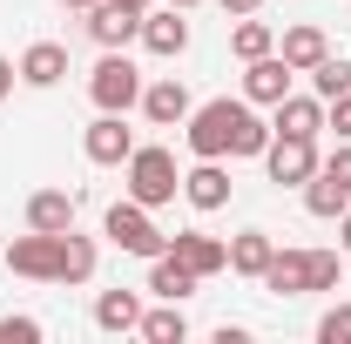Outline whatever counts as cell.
Segmentation results:
<instances>
[{
    "label": "cell",
    "mask_w": 351,
    "mask_h": 344,
    "mask_svg": "<svg viewBox=\"0 0 351 344\" xmlns=\"http://www.w3.org/2000/svg\"><path fill=\"white\" fill-rule=\"evenodd\" d=\"M189 156H203V162H223V156H263L270 149V122H263L250 101H203V108H189Z\"/></svg>",
    "instance_id": "1"
},
{
    "label": "cell",
    "mask_w": 351,
    "mask_h": 344,
    "mask_svg": "<svg viewBox=\"0 0 351 344\" xmlns=\"http://www.w3.org/2000/svg\"><path fill=\"white\" fill-rule=\"evenodd\" d=\"M95 236L82 230H27V236H14L7 243V270L14 277H34V284H88L95 277Z\"/></svg>",
    "instance_id": "2"
},
{
    "label": "cell",
    "mask_w": 351,
    "mask_h": 344,
    "mask_svg": "<svg viewBox=\"0 0 351 344\" xmlns=\"http://www.w3.org/2000/svg\"><path fill=\"white\" fill-rule=\"evenodd\" d=\"M338 270H345V257H338V250H277V257H270V270H263V291H277V297L338 291Z\"/></svg>",
    "instance_id": "3"
},
{
    "label": "cell",
    "mask_w": 351,
    "mask_h": 344,
    "mask_svg": "<svg viewBox=\"0 0 351 344\" xmlns=\"http://www.w3.org/2000/svg\"><path fill=\"white\" fill-rule=\"evenodd\" d=\"M122 169H129V196L142 203V210H162V203L182 196V169H176V156L162 149V142H149V149L135 142V156L122 162Z\"/></svg>",
    "instance_id": "4"
},
{
    "label": "cell",
    "mask_w": 351,
    "mask_h": 344,
    "mask_svg": "<svg viewBox=\"0 0 351 344\" xmlns=\"http://www.w3.org/2000/svg\"><path fill=\"white\" fill-rule=\"evenodd\" d=\"M88 101H95L101 115L142 108V68H135L122 47H101V61H95V75H88Z\"/></svg>",
    "instance_id": "5"
},
{
    "label": "cell",
    "mask_w": 351,
    "mask_h": 344,
    "mask_svg": "<svg viewBox=\"0 0 351 344\" xmlns=\"http://www.w3.org/2000/svg\"><path fill=\"white\" fill-rule=\"evenodd\" d=\"M101 236H108L115 250H129V257H162V250H169V236L156 230V216L142 210L135 196H122L115 210L101 216Z\"/></svg>",
    "instance_id": "6"
},
{
    "label": "cell",
    "mask_w": 351,
    "mask_h": 344,
    "mask_svg": "<svg viewBox=\"0 0 351 344\" xmlns=\"http://www.w3.org/2000/svg\"><path fill=\"white\" fill-rule=\"evenodd\" d=\"M257 162H263V175L277 189H304L311 169H317V135H270V149H263Z\"/></svg>",
    "instance_id": "7"
},
{
    "label": "cell",
    "mask_w": 351,
    "mask_h": 344,
    "mask_svg": "<svg viewBox=\"0 0 351 344\" xmlns=\"http://www.w3.org/2000/svg\"><path fill=\"white\" fill-rule=\"evenodd\" d=\"M298 82V68L284 61V54H257V61H243V101L250 108H277L284 95Z\"/></svg>",
    "instance_id": "8"
},
{
    "label": "cell",
    "mask_w": 351,
    "mask_h": 344,
    "mask_svg": "<svg viewBox=\"0 0 351 344\" xmlns=\"http://www.w3.org/2000/svg\"><path fill=\"white\" fill-rule=\"evenodd\" d=\"M82 149H88V162H95V169H122V162L135 156V129L122 122V115H95L88 135H82Z\"/></svg>",
    "instance_id": "9"
},
{
    "label": "cell",
    "mask_w": 351,
    "mask_h": 344,
    "mask_svg": "<svg viewBox=\"0 0 351 344\" xmlns=\"http://www.w3.org/2000/svg\"><path fill=\"white\" fill-rule=\"evenodd\" d=\"M189 108H196V101H189V88L176 82V75L142 82V115H149L156 129H182V122H189Z\"/></svg>",
    "instance_id": "10"
},
{
    "label": "cell",
    "mask_w": 351,
    "mask_h": 344,
    "mask_svg": "<svg viewBox=\"0 0 351 344\" xmlns=\"http://www.w3.org/2000/svg\"><path fill=\"white\" fill-rule=\"evenodd\" d=\"M142 47L162 54V61H176V54L189 47V21H182V7H169V0L149 7V14H142Z\"/></svg>",
    "instance_id": "11"
},
{
    "label": "cell",
    "mask_w": 351,
    "mask_h": 344,
    "mask_svg": "<svg viewBox=\"0 0 351 344\" xmlns=\"http://www.w3.org/2000/svg\"><path fill=\"white\" fill-rule=\"evenodd\" d=\"M169 257L189 263L196 277H217V270H230V243H217L210 230H176V236H169Z\"/></svg>",
    "instance_id": "12"
},
{
    "label": "cell",
    "mask_w": 351,
    "mask_h": 344,
    "mask_svg": "<svg viewBox=\"0 0 351 344\" xmlns=\"http://www.w3.org/2000/svg\"><path fill=\"white\" fill-rule=\"evenodd\" d=\"M88 34L101 47H129V41H142V14L122 7V0H95L88 7Z\"/></svg>",
    "instance_id": "13"
},
{
    "label": "cell",
    "mask_w": 351,
    "mask_h": 344,
    "mask_svg": "<svg viewBox=\"0 0 351 344\" xmlns=\"http://www.w3.org/2000/svg\"><path fill=\"white\" fill-rule=\"evenodd\" d=\"M270 257H277V236H270V230H237V236H230V270H237V277L263 284Z\"/></svg>",
    "instance_id": "14"
},
{
    "label": "cell",
    "mask_w": 351,
    "mask_h": 344,
    "mask_svg": "<svg viewBox=\"0 0 351 344\" xmlns=\"http://www.w3.org/2000/svg\"><path fill=\"white\" fill-rule=\"evenodd\" d=\"M324 129V101L317 95H284L270 108V135H317Z\"/></svg>",
    "instance_id": "15"
},
{
    "label": "cell",
    "mask_w": 351,
    "mask_h": 344,
    "mask_svg": "<svg viewBox=\"0 0 351 344\" xmlns=\"http://www.w3.org/2000/svg\"><path fill=\"white\" fill-rule=\"evenodd\" d=\"M182 196H189V210H223V203H230V175H223V162H203V156H196V169L182 175Z\"/></svg>",
    "instance_id": "16"
},
{
    "label": "cell",
    "mask_w": 351,
    "mask_h": 344,
    "mask_svg": "<svg viewBox=\"0 0 351 344\" xmlns=\"http://www.w3.org/2000/svg\"><path fill=\"white\" fill-rule=\"evenodd\" d=\"M196 284H203V277H196L189 263H176L169 250H162V257H149V291H156L162 304H182V297H196Z\"/></svg>",
    "instance_id": "17"
},
{
    "label": "cell",
    "mask_w": 351,
    "mask_h": 344,
    "mask_svg": "<svg viewBox=\"0 0 351 344\" xmlns=\"http://www.w3.org/2000/svg\"><path fill=\"white\" fill-rule=\"evenodd\" d=\"M14 68H21V82H27V88H54L61 75H68V47H61V41H34Z\"/></svg>",
    "instance_id": "18"
},
{
    "label": "cell",
    "mask_w": 351,
    "mask_h": 344,
    "mask_svg": "<svg viewBox=\"0 0 351 344\" xmlns=\"http://www.w3.org/2000/svg\"><path fill=\"white\" fill-rule=\"evenodd\" d=\"M304 210H311V216H324V223H338V216L351 210V189H345L331 169H324V162H317V169H311V182H304Z\"/></svg>",
    "instance_id": "19"
},
{
    "label": "cell",
    "mask_w": 351,
    "mask_h": 344,
    "mask_svg": "<svg viewBox=\"0 0 351 344\" xmlns=\"http://www.w3.org/2000/svg\"><path fill=\"white\" fill-rule=\"evenodd\" d=\"M277 54L298 68V75H311L324 54H331V41H324V27H311V21H298V27H284V41H277Z\"/></svg>",
    "instance_id": "20"
},
{
    "label": "cell",
    "mask_w": 351,
    "mask_h": 344,
    "mask_svg": "<svg viewBox=\"0 0 351 344\" xmlns=\"http://www.w3.org/2000/svg\"><path fill=\"white\" fill-rule=\"evenodd\" d=\"M27 230H75V196L68 189H34L27 196Z\"/></svg>",
    "instance_id": "21"
},
{
    "label": "cell",
    "mask_w": 351,
    "mask_h": 344,
    "mask_svg": "<svg viewBox=\"0 0 351 344\" xmlns=\"http://www.w3.org/2000/svg\"><path fill=\"white\" fill-rule=\"evenodd\" d=\"M135 324H142V297H135V291H101V297H95V331L122 338Z\"/></svg>",
    "instance_id": "22"
},
{
    "label": "cell",
    "mask_w": 351,
    "mask_h": 344,
    "mask_svg": "<svg viewBox=\"0 0 351 344\" xmlns=\"http://www.w3.org/2000/svg\"><path fill=\"white\" fill-rule=\"evenodd\" d=\"M149 344H182L189 338V317H182V304H162V310H142V324H135Z\"/></svg>",
    "instance_id": "23"
},
{
    "label": "cell",
    "mask_w": 351,
    "mask_h": 344,
    "mask_svg": "<svg viewBox=\"0 0 351 344\" xmlns=\"http://www.w3.org/2000/svg\"><path fill=\"white\" fill-rule=\"evenodd\" d=\"M311 95H317V101H338V95H351V61H345V54H324V61L311 68Z\"/></svg>",
    "instance_id": "24"
},
{
    "label": "cell",
    "mask_w": 351,
    "mask_h": 344,
    "mask_svg": "<svg viewBox=\"0 0 351 344\" xmlns=\"http://www.w3.org/2000/svg\"><path fill=\"white\" fill-rule=\"evenodd\" d=\"M230 47H237V61H257V54H277V34H270V21L243 14V21H237V34H230Z\"/></svg>",
    "instance_id": "25"
},
{
    "label": "cell",
    "mask_w": 351,
    "mask_h": 344,
    "mask_svg": "<svg viewBox=\"0 0 351 344\" xmlns=\"http://www.w3.org/2000/svg\"><path fill=\"white\" fill-rule=\"evenodd\" d=\"M317 344H351V304H331L317 317Z\"/></svg>",
    "instance_id": "26"
},
{
    "label": "cell",
    "mask_w": 351,
    "mask_h": 344,
    "mask_svg": "<svg viewBox=\"0 0 351 344\" xmlns=\"http://www.w3.org/2000/svg\"><path fill=\"white\" fill-rule=\"evenodd\" d=\"M0 338L7 344H41V317H0Z\"/></svg>",
    "instance_id": "27"
},
{
    "label": "cell",
    "mask_w": 351,
    "mask_h": 344,
    "mask_svg": "<svg viewBox=\"0 0 351 344\" xmlns=\"http://www.w3.org/2000/svg\"><path fill=\"white\" fill-rule=\"evenodd\" d=\"M324 129L338 135V142H351V95H338V101H324Z\"/></svg>",
    "instance_id": "28"
},
{
    "label": "cell",
    "mask_w": 351,
    "mask_h": 344,
    "mask_svg": "<svg viewBox=\"0 0 351 344\" xmlns=\"http://www.w3.org/2000/svg\"><path fill=\"white\" fill-rule=\"evenodd\" d=\"M324 169H331V175H338V182H345V189H351V142H338V149L324 156Z\"/></svg>",
    "instance_id": "29"
},
{
    "label": "cell",
    "mask_w": 351,
    "mask_h": 344,
    "mask_svg": "<svg viewBox=\"0 0 351 344\" xmlns=\"http://www.w3.org/2000/svg\"><path fill=\"white\" fill-rule=\"evenodd\" d=\"M14 82H21V68H14V61H7V54H0V101H7V95H14Z\"/></svg>",
    "instance_id": "30"
},
{
    "label": "cell",
    "mask_w": 351,
    "mask_h": 344,
    "mask_svg": "<svg viewBox=\"0 0 351 344\" xmlns=\"http://www.w3.org/2000/svg\"><path fill=\"white\" fill-rule=\"evenodd\" d=\"M263 0H223V14H230V21H243V14H257Z\"/></svg>",
    "instance_id": "31"
},
{
    "label": "cell",
    "mask_w": 351,
    "mask_h": 344,
    "mask_svg": "<svg viewBox=\"0 0 351 344\" xmlns=\"http://www.w3.org/2000/svg\"><path fill=\"white\" fill-rule=\"evenodd\" d=\"M338 250H345V257H351V210L338 216Z\"/></svg>",
    "instance_id": "32"
},
{
    "label": "cell",
    "mask_w": 351,
    "mask_h": 344,
    "mask_svg": "<svg viewBox=\"0 0 351 344\" xmlns=\"http://www.w3.org/2000/svg\"><path fill=\"white\" fill-rule=\"evenodd\" d=\"M122 7H135V14H149V0H122Z\"/></svg>",
    "instance_id": "33"
},
{
    "label": "cell",
    "mask_w": 351,
    "mask_h": 344,
    "mask_svg": "<svg viewBox=\"0 0 351 344\" xmlns=\"http://www.w3.org/2000/svg\"><path fill=\"white\" fill-rule=\"evenodd\" d=\"M169 7H182V14H189V7H203V0H169Z\"/></svg>",
    "instance_id": "34"
},
{
    "label": "cell",
    "mask_w": 351,
    "mask_h": 344,
    "mask_svg": "<svg viewBox=\"0 0 351 344\" xmlns=\"http://www.w3.org/2000/svg\"><path fill=\"white\" fill-rule=\"evenodd\" d=\"M68 7H95V0H68Z\"/></svg>",
    "instance_id": "35"
}]
</instances>
